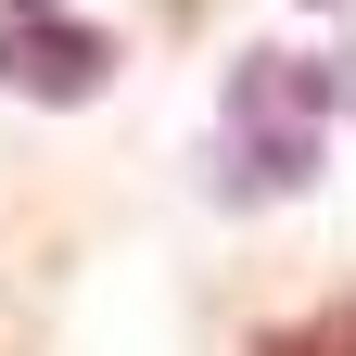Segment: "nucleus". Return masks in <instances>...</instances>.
I'll list each match as a JSON object with an SVG mask.
<instances>
[{"label": "nucleus", "instance_id": "obj_1", "mask_svg": "<svg viewBox=\"0 0 356 356\" xmlns=\"http://www.w3.org/2000/svg\"><path fill=\"white\" fill-rule=\"evenodd\" d=\"M229 191H305V165H318V64H293V51H254L229 76Z\"/></svg>", "mask_w": 356, "mask_h": 356}, {"label": "nucleus", "instance_id": "obj_2", "mask_svg": "<svg viewBox=\"0 0 356 356\" xmlns=\"http://www.w3.org/2000/svg\"><path fill=\"white\" fill-rule=\"evenodd\" d=\"M102 76H115V38L76 13V0H0V89L13 102H102Z\"/></svg>", "mask_w": 356, "mask_h": 356}, {"label": "nucleus", "instance_id": "obj_3", "mask_svg": "<svg viewBox=\"0 0 356 356\" xmlns=\"http://www.w3.org/2000/svg\"><path fill=\"white\" fill-rule=\"evenodd\" d=\"M254 356H356V293H343V305H318V318H280Z\"/></svg>", "mask_w": 356, "mask_h": 356}, {"label": "nucleus", "instance_id": "obj_4", "mask_svg": "<svg viewBox=\"0 0 356 356\" xmlns=\"http://www.w3.org/2000/svg\"><path fill=\"white\" fill-rule=\"evenodd\" d=\"M165 26H204V0H165Z\"/></svg>", "mask_w": 356, "mask_h": 356}]
</instances>
